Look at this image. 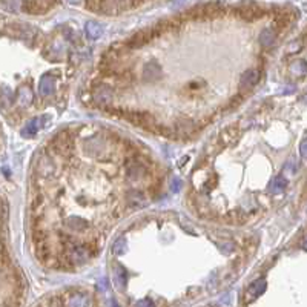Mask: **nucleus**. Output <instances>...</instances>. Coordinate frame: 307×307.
Returning a JSON list of instances; mask_svg holds the SVG:
<instances>
[{"label":"nucleus","instance_id":"4be33fe9","mask_svg":"<svg viewBox=\"0 0 307 307\" xmlns=\"http://www.w3.org/2000/svg\"><path fill=\"white\" fill-rule=\"evenodd\" d=\"M300 152H301V155H303L304 158H307V138L301 143V146H300Z\"/></svg>","mask_w":307,"mask_h":307},{"label":"nucleus","instance_id":"7ed1b4c3","mask_svg":"<svg viewBox=\"0 0 307 307\" xmlns=\"http://www.w3.org/2000/svg\"><path fill=\"white\" fill-rule=\"evenodd\" d=\"M65 307H88L89 306V296L86 293H79L74 292L65 296L63 300Z\"/></svg>","mask_w":307,"mask_h":307},{"label":"nucleus","instance_id":"412c9836","mask_svg":"<svg viewBox=\"0 0 307 307\" xmlns=\"http://www.w3.org/2000/svg\"><path fill=\"white\" fill-rule=\"evenodd\" d=\"M180 188H181V181H180L178 178H174V180H172V186H171L172 192H178Z\"/></svg>","mask_w":307,"mask_h":307},{"label":"nucleus","instance_id":"6ab92c4d","mask_svg":"<svg viewBox=\"0 0 307 307\" xmlns=\"http://www.w3.org/2000/svg\"><path fill=\"white\" fill-rule=\"evenodd\" d=\"M113 252L115 255H123L126 252V240L125 238H118L114 246H113Z\"/></svg>","mask_w":307,"mask_h":307},{"label":"nucleus","instance_id":"f3484780","mask_svg":"<svg viewBox=\"0 0 307 307\" xmlns=\"http://www.w3.org/2000/svg\"><path fill=\"white\" fill-rule=\"evenodd\" d=\"M286 184H287V181L283 178V177H276V178L271 183V186H269V192H272V194H281L286 189Z\"/></svg>","mask_w":307,"mask_h":307},{"label":"nucleus","instance_id":"9d476101","mask_svg":"<svg viewBox=\"0 0 307 307\" xmlns=\"http://www.w3.org/2000/svg\"><path fill=\"white\" fill-rule=\"evenodd\" d=\"M114 281L117 284L118 289H123V287L126 286V281H128V272L126 269L123 266L117 264L114 267Z\"/></svg>","mask_w":307,"mask_h":307},{"label":"nucleus","instance_id":"5701e85b","mask_svg":"<svg viewBox=\"0 0 307 307\" xmlns=\"http://www.w3.org/2000/svg\"><path fill=\"white\" fill-rule=\"evenodd\" d=\"M303 247L307 250V237H306V238H304V241H303Z\"/></svg>","mask_w":307,"mask_h":307},{"label":"nucleus","instance_id":"9b49d317","mask_svg":"<svg viewBox=\"0 0 307 307\" xmlns=\"http://www.w3.org/2000/svg\"><path fill=\"white\" fill-rule=\"evenodd\" d=\"M143 203H145L143 194L137 192V191H131V192L128 194V204H129L131 208L137 209V208H140Z\"/></svg>","mask_w":307,"mask_h":307},{"label":"nucleus","instance_id":"f8f14e48","mask_svg":"<svg viewBox=\"0 0 307 307\" xmlns=\"http://www.w3.org/2000/svg\"><path fill=\"white\" fill-rule=\"evenodd\" d=\"M85 31H86L89 39H98V37L101 35V32H103L101 26L98 23H96V22H88L85 25Z\"/></svg>","mask_w":307,"mask_h":307},{"label":"nucleus","instance_id":"20e7f679","mask_svg":"<svg viewBox=\"0 0 307 307\" xmlns=\"http://www.w3.org/2000/svg\"><path fill=\"white\" fill-rule=\"evenodd\" d=\"M264 291H266V280H264V278H258V280H255L252 284L247 287L246 301H254L261 293H264Z\"/></svg>","mask_w":307,"mask_h":307},{"label":"nucleus","instance_id":"423d86ee","mask_svg":"<svg viewBox=\"0 0 307 307\" xmlns=\"http://www.w3.org/2000/svg\"><path fill=\"white\" fill-rule=\"evenodd\" d=\"M52 6L54 3H49V2H26L22 5L23 11L30 14H45L48 13Z\"/></svg>","mask_w":307,"mask_h":307},{"label":"nucleus","instance_id":"0eeeda50","mask_svg":"<svg viewBox=\"0 0 307 307\" xmlns=\"http://www.w3.org/2000/svg\"><path fill=\"white\" fill-rule=\"evenodd\" d=\"M55 89V80L54 77L51 76V74H45V76L40 79V83H39V92L42 97H48L51 96L52 92Z\"/></svg>","mask_w":307,"mask_h":307},{"label":"nucleus","instance_id":"a211bd4d","mask_svg":"<svg viewBox=\"0 0 307 307\" xmlns=\"http://www.w3.org/2000/svg\"><path fill=\"white\" fill-rule=\"evenodd\" d=\"M291 72H292V74H296V76H303V74L307 72V65H306L303 60L293 62V63L291 65Z\"/></svg>","mask_w":307,"mask_h":307},{"label":"nucleus","instance_id":"4468645a","mask_svg":"<svg viewBox=\"0 0 307 307\" xmlns=\"http://www.w3.org/2000/svg\"><path fill=\"white\" fill-rule=\"evenodd\" d=\"M237 134H238V128L237 126H230V128H226L225 131L221 132V140L225 145H229L232 143L237 138Z\"/></svg>","mask_w":307,"mask_h":307},{"label":"nucleus","instance_id":"f03ea898","mask_svg":"<svg viewBox=\"0 0 307 307\" xmlns=\"http://www.w3.org/2000/svg\"><path fill=\"white\" fill-rule=\"evenodd\" d=\"M146 174H147V169H146V166L142 162L131 160V162L126 164V175H128V178H131V180H140V178H143Z\"/></svg>","mask_w":307,"mask_h":307},{"label":"nucleus","instance_id":"1a4fd4ad","mask_svg":"<svg viewBox=\"0 0 307 307\" xmlns=\"http://www.w3.org/2000/svg\"><path fill=\"white\" fill-rule=\"evenodd\" d=\"M151 37H152V30H143L140 32H137L134 37H131V39L128 40V45L132 46V48H137V46H142L146 42H149Z\"/></svg>","mask_w":307,"mask_h":307},{"label":"nucleus","instance_id":"39448f33","mask_svg":"<svg viewBox=\"0 0 307 307\" xmlns=\"http://www.w3.org/2000/svg\"><path fill=\"white\" fill-rule=\"evenodd\" d=\"M162 76V66L157 62H147L143 66V79L146 81H155Z\"/></svg>","mask_w":307,"mask_h":307},{"label":"nucleus","instance_id":"f257e3e1","mask_svg":"<svg viewBox=\"0 0 307 307\" xmlns=\"http://www.w3.org/2000/svg\"><path fill=\"white\" fill-rule=\"evenodd\" d=\"M114 92L108 85H97L94 89H92V98H94L96 103H98L100 106L108 105L111 100H113Z\"/></svg>","mask_w":307,"mask_h":307},{"label":"nucleus","instance_id":"2eb2a0df","mask_svg":"<svg viewBox=\"0 0 307 307\" xmlns=\"http://www.w3.org/2000/svg\"><path fill=\"white\" fill-rule=\"evenodd\" d=\"M275 40V32L272 30H269V28H266V30H263L261 35H259V43H261V46H264V48H269Z\"/></svg>","mask_w":307,"mask_h":307},{"label":"nucleus","instance_id":"ddd939ff","mask_svg":"<svg viewBox=\"0 0 307 307\" xmlns=\"http://www.w3.org/2000/svg\"><path fill=\"white\" fill-rule=\"evenodd\" d=\"M65 226L72 232H81L88 227V223L83 220H77V218H69L66 223H65Z\"/></svg>","mask_w":307,"mask_h":307},{"label":"nucleus","instance_id":"dca6fc26","mask_svg":"<svg viewBox=\"0 0 307 307\" xmlns=\"http://www.w3.org/2000/svg\"><path fill=\"white\" fill-rule=\"evenodd\" d=\"M40 123H42V118H34V120H31V122L23 128L22 134H23L25 137H31V135H34V134L37 132V129L40 128Z\"/></svg>","mask_w":307,"mask_h":307},{"label":"nucleus","instance_id":"6e6552de","mask_svg":"<svg viewBox=\"0 0 307 307\" xmlns=\"http://www.w3.org/2000/svg\"><path fill=\"white\" fill-rule=\"evenodd\" d=\"M259 80V71L257 69H249L246 71L240 79V85L243 88H252L257 85V81Z\"/></svg>","mask_w":307,"mask_h":307},{"label":"nucleus","instance_id":"aec40b11","mask_svg":"<svg viewBox=\"0 0 307 307\" xmlns=\"http://www.w3.org/2000/svg\"><path fill=\"white\" fill-rule=\"evenodd\" d=\"M135 307H155V304H154V301H151L149 298H145V300L137 301Z\"/></svg>","mask_w":307,"mask_h":307}]
</instances>
